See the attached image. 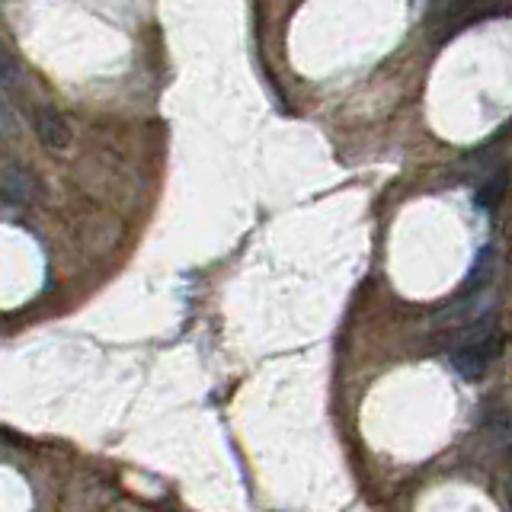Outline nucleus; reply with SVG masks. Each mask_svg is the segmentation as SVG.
<instances>
[{
  "mask_svg": "<svg viewBox=\"0 0 512 512\" xmlns=\"http://www.w3.org/2000/svg\"><path fill=\"white\" fill-rule=\"evenodd\" d=\"M503 352V330L496 327V317H480L474 327L464 330L461 346L452 356V368L464 378V381H480L484 378L493 362L500 359Z\"/></svg>",
  "mask_w": 512,
  "mask_h": 512,
  "instance_id": "nucleus-1",
  "label": "nucleus"
},
{
  "mask_svg": "<svg viewBox=\"0 0 512 512\" xmlns=\"http://www.w3.org/2000/svg\"><path fill=\"white\" fill-rule=\"evenodd\" d=\"M32 132H36V138L52 151L71 148V125L55 106H36V109H32Z\"/></svg>",
  "mask_w": 512,
  "mask_h": 512,
  "instance_id": "nucleus-3",
  "label": "nucleus"
},
{
  "mask_svg": "<svg viewBox=\"0 0 512 512\" xmlns=\"http://www.w3.org/2000/svg\"><path fill=\"white\" fill-rule=\"evenodd\" d=\"M42 199V183L39 176L23 164L4 160V205L7 208H26Z\"/></svg>",
  "mask_w": 512,
  "mask_h": 512,
  "instance_id": "nucleus-2",
  "label": "nucleus"
},
{
  "mask_svg": "<svg viewBox=\"0 0 512 512\" xmlns=\"http://www.w3.org/2000/svg\"><path fill=\"white\" fill-rule=\"evenodd\" d=\"M506 189H509V170L503 167V170H496L490 180L477 189V196H474V202H477V208L480 212H487V215H493L496 208H500V202H503V196H506Z\"/></svg>",
  "mask_w": 512,
  "mask_h": 512,
  "instance_id": "nucleus-4",
  "label": "nucleus"
},
{
  "mask_svg": "<svg viewBox=\"0 0 512 512\" xmlns=\"http://www.w3.org/2000/svg\"><path fill=\"white\" fill-rule=\"evenodd\" d=\"M16 80H23V71H20V64H16V58L4 52V90H10Z\"/></svg>",
  "mask_w": 512,
  "mask_h": 512,
  "instance_id": "nucleus-5",
  "label": "nucleus"
}]
</instances>
